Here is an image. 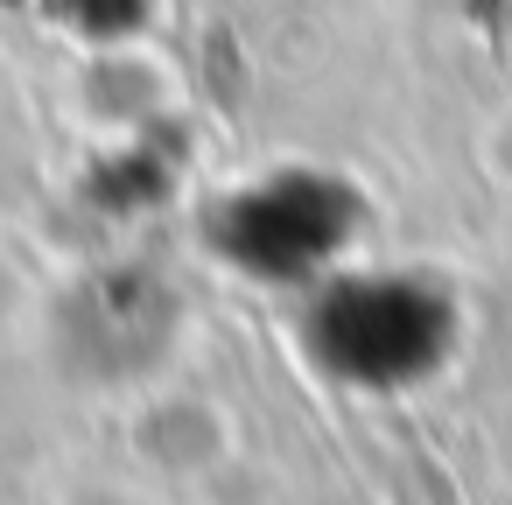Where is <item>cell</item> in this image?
<instances>
[{
	"instance_id": "cell-2",
	"label": "cell",
	"mask_w": 512,
	"mask_h": 505,
	"mask_svg": "<svg viewBox=\"0 0 512 505\" xmlns=\"http://www.w3.org/2000/svg\"><path fill=\"white\" fill-rule=\"evenodd\" d=\"M358 232V197L337 176H260L246 190H232L211 211V246L218 260L246 267L253 281H309V274H337V253Z\"/></svg>"
},
{
	"instance_id": "cell-1",
	"label": "cell",
	"mask_w": 512,
	"mask_h": 505,
	"mask_svg": "<svg viewBox=\"0 0 512 505\" xmlns=\"http://www.w3.org/2000/svg\"><path fill=\"white\" fill-rule=\"evenodd\" d=\"M463 316L456 295L428 274H323L316 295L302 302V351L323 379L365 386V393H400L435 379L456 358Z\"/></svg>"
}]
</instances>
